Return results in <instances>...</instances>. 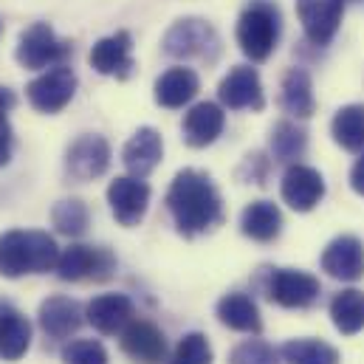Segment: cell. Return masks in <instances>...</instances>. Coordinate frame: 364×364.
Wrapping results in <instances>:
<instances>
[{
    "label": "cell",
    "mask_w": 364,
    "mask_h": 364,
    "mask_svg": "<svg viewBox=\"0 0 364 364\" xmlns=\"http://www.w3.org/2000/svg\"><path fill=\"white\" fill-rule=\"evenodd\" d=\"M167 209L183 237L212 232L223 220V200L215 181L192 167L181 170L173 178L167 189Z\"/></svg>",
    "instance_id": "1"
},
{
    "label": "cell",
    "mask_w": 364,
    "mask_h": 364,
    "mask_svg": "<svg viewBox=\"0 0 364 364\" xmlns=\"http://www.w3.org/2000/svg\"><path fill=\"white\" fill-rule=\"evenodd\" d=\"M60 249L48 232H6L0 235V274L17 279L23 274H46L57 269Z\"/></svg>",
    "instance_id": "2"
},
{
    "label": "cell",
    "mask_w": 364,
    "mask_h": 364,
    "mask_svg": "<svg viewBox=\"0 0 364 364\" xmlns=\"http://www.w3.org/2000/svg\"><path fill=\"white\" fill-rule=\"evenodd\" d=\"M282 31V14L274 0H252L237 17V46L252 63H266Z\"/></svg>",
    "instance_id": "3"
},
{
    "label": "cell",
    "mask_w": 364,
    "mask_h": 364,
    "mask_svg": "<svg viewBox=\"0 0 364 364\" xmlns=\"http://www.w3.org/2000/svg\"><path fill=\"white\" fill-rule=\"evenodd\" d=\"M161 46H164V54L176 57V60H192V57L215 60L218 48H220V40H218V31L206 20L183 17V20L170 26Z\"/></svg>",
    "instance_id": "4"
},
{
    "label": "cell",
    "mask_w": 364,
    "mask_h": 364,
    "mask_svg": "<svg viewBox=\"0 0 364 364\" xmlns=\"http://www.w3.org/2000/svg\"><path fill=\"white\" fill-rule=\"evenodd\" d=\"M71 51H74V46L60 40L48 23H34L31 28H26L20 34L17 63L23 68H28V71H43V68L63 65Z\"/></svg>",
    "instance_id": "5"
},
{
    "label": "cell",
    "mask_w": 364,
    "mask_h": 364,
    "mask_svg": "<svg viewBox=\"0 0 364 364\" xmlns=\"http://www.w3.org/2000/svg\"><path fill=\"white\" fill-rule=\"evenodd\" d=\"M263 272H266L263 282L266 296L282 308H311L322 294L319 279L308 272L299 269H263Z\"/></svg>",
    "instance_id": "6"
},
{
    "label": "cell",
    "mask_w": 364,
    "mask_h": 364,
    "mask_svg": "<svg viewBox=\"0 0 364 364\" xmlns=\"http://www.w3.org/2000/svg\"><path fill=\"white\" fill-rule=\"evenodd\" d=\"M57 277L65 282H80V279H110L116 272V260L110 257V252L105 249H93V246H82L74 243L65 252H60L57 260Z\"/></svg>",
    "instance_id": "7"
},
{
    "label": "cell",
    "mask_w": 364,
    "mask_h": 364,
    "mask_svg": "<svg viewBox=\"0 0 364 364\" xmlns=\"http://www.w3.org/2000/svg\"><path fill=\"white\" fill-rule=\"evenodd\" d=\"M77 93V74L68 65H54L26 85V96L40 113H60Z\"/></svg>",
    "instance_id": "8"
},
{
    "label": "cell",
    "mask_w": 364,
    "mask_h": 364,
    "mask_svg": "<svg viewBox=\"0 0 364 364\" xmlns=\"http://www.w3.org/2000/svg\"><path fill=\"white\" fill-rule=\"evenodd\" d=\"M107 167H110V144L96 133L80 136L65 153V173L74 181H93L105 176Z\"/></svg>",
    "instance_id": "9"
},
{
    "label": "cell",
    "mask_w": 364,
    "mask_h": 364,
    "mask_svg": "<svg viewBox=\"0 0 364 364\" xmlns=\"http://www.w3.org/2000/svg\"><path fill=\"white\" fill-rule=\"evenodd\" d=\"M218 99L229 110H263L266 96L260 74L252 65H235L218 85Z\"/></svg>",
    "instance_id": "10"
},
{
    "label": "cell",
    "mask_w": 364,
    "mask_h": 364,
    "mask_svg": "<svg viewBox=\"0 0 364 364\" xmlns=\"http://www.w3.org/2000/svg\"><path fill=\"white\" fill-rule=\"evenodd\" d=\"M296 14L305 37L314 46H331L342 26L345 0H296Z\"/></svg>",
    "instance_id": "11"
},
{
    "label": "cell",
    "mask_w": 364,
    "mask_h": 364,
    "mask_svg": "<svg viewBox=\"0 0 364 364\" xmlns=\"http://www.w3.org/2000/svg\"><path fill=\"white\" fill-rule=\"evenodd\" d=\"M107 203L122 226H139L150 206V186L144 183V178L122 176L107 186Z\"/></svg>",
    "instance_id": "12"
},
{
    "label": "cell",
    "mask_w": 364,
    "mask_h": 364,
    "mask_svg": "<svg viewBox=\"0 0 364 364\" xmlns=\"http://www.w3.org/2000/svg\"><path fill=\"white\" fill-rule=\"evenodd\" d=\"M91 68L102 77H116L127 80L133 74V37L130 31H116L110 37L96 40L88 54Z\"/></svg>",
    "instance_id": "13"
},
{
    "label": "cell",
    "mask_w": 364,
    "mask_h": 364,
    "mask_svg": "<svg viewBox=\"0 0 364 364\" xmlns=\"http://www.w3.org/2000/svg\"><path fill=\"white\" fill-rule=\"evenodd\" d=\"M279 192H282V200L294 212H311L325 198V178L319 170L308 164H291L282 176Z\"/></svg>",
    "instance_id": "14"
},
{
    "label": "cell",
    "mask_w": 364,
    "mask_h": 364,
    "mask_svg": "<svg viewBox=\"0 0 364 364\" xmlns=\"http://www.w3.org/2000/svg\"><path fill=\"white\" fill-rule=\"evenodd\" d=\"M322 272L333 279L356 282L364 277V243L356 235H339L333 237L322 252Z\"/></svg>",
    "instance_id": "15"
},
{
    "label": "cell",
    "mask_w": 364,
    "mask_h": 364,
    "mask_svg": "<svg viewBox=\"0 0 364 364\" xmlns=\"http://www.w3.org/2000/svg\"><path fill=\"white\" fill-rule=\"evenodd\" d=\"M122 350L139 364H161L167 359V339L164 333L144 319H133L122 333Z\"/></svg>",
    "instance_id": "16"
},
{
    "label": "cell",
    "mask_w": 364,
    "mask_h": 364,
    "mask_svg": "<svg viewBox=\"0 0 364 364\" xmlns=\"http://www.w3.org/2000/svg\"><path fill=\"white\" fill-rule=\"evenodd\" d=\"M161 159H164V141L153 127L136 130L122 150V161L133 178H147L161 164Z\"/></svg>",
    "instance_id": "17"
},
{
    "label": "cell",
    "mask_w": 364,
    "mask_h": 364,
    "mask_svg": "<svg viewBox=\"0 0 364 364\" xmlns=\"http://www.w3.org/2000/svg\"><path fill=\"white\" fill-rule=\"evenodd\" d=\"M37 319H40V328L46 331V336H51V339H68L71 333H77L82 328V322H88L82 305L71 296H48L40 305Z\"/></svg>",
    "instance_id": "18"
},
{
    "label": "cell",
    "mask_w": 364,
    "mask_h": 364,
    "mask_svg": "<svg viewBox=\"0 0 364 364\" xmlns=\"http://www.w3.org/2000/svg\"><path fill=\"white\" fill-rule=\"evenodd\" d=\"M85 319L105 336H116L122 333L130 322H133V302L124 294H102L88 302L85 308Z\"/></svg>",
    "instance_id": "19"
},
{
    "label": "cell",
    "mask_w": 364,
    "mask_h": 364,
    "mask_svg": "<svg viewBox=\"0 0 364 364\" xmlns=\"http://www.w3.org/2000/svg\"><path fill=\"white\" fill-rule=\"evenodd\" d=\"M226 124V113L215 102H198L183 116V141L189 147H209Z\"/></svg>",
    "instance_id": "20"
},
{
    "label": "cell",
    "mask_w": 364,
    "mask_h": 364,
    "mask_svg": "<svg viewBox=\"0 0 364 364\" xmlns=\"http://www.w3.org/2000/svg\"><path fill=\"white\" fill-rule=\"evenodd\" d=\"M31 345V322L9 302H0V359L17 362Z\"/></svg>",
    "instance_id": "21"
},
{
    "label": "cell",
    "mask_w": 364,
    "mask_h": 364,
    "mask_svg": "<svg viewBox=\"0 0 364 364\" xmlns=\"http://www.w3.org/2000/svg\"><path fill=\"white\" fill-rule=\"evenodd\" d=\"M279 105L288 116L296 119H308L316 110V99H314V82L311 74L305 68H288L279 85Z\"/></svg>",
    "instance_id": "22"
},
{
    "label": "cell",
    "mask_w": 364,
    "mask_h": 364,
    "mask_svg": "<svg viewBox=\"0 0 364 364\" xmlns=\"http://www.w3.org/2000/svg\"><path fill=\"white\" fill-rule=\"evenodd\" d=\"M200 91V80L192 68H170L156 80V102L167 110H178L195 99Z\"/></svg>",
    "instance_id": "23"
},
{
    "label": "cell",
    "mask_w": 364,
    "mask_h": 364,
    "mask_svg": "<svg viewBox=\"0 0 364 364\" xmlns=\"http://www.w3.org/2000/svg\"><path fill=\"white\" fill-rule=\"evenodd\" d=\"M218 319L226 328L240 331V333H260L263 331V319H260L255 299L249 294H240V291H232L218 302Z\"/></svg>",
    "instance_id": "24"
},
{
    "label": "cell",
    "mask_w": 364,
    "mask_h": 364,
    "mask_svg": "<svg viewBox=\"0 0 364 364\" xmlns=\"http://www.w3.org/2000/svg\"><path fill=\"white\" fill-rule=\"evenodd\" d=\"M240 232L257 243H272L282 232V215L272 200H255L240 215Z\"/></svg>",
    "instance_id": "25"
},
{
    "label": "cell",
    "mask_w": 364,
    "mask_h": 364,
    "mask_svg": "<svg viewBox=\"0 0 364 364\" xmlns=\"http://www.w3.org/2000/svg\"><path fill=\"white\" fill-rule=\"evenodd\" d=\"M331 319L342 336H356L359 331H364V291L359 288L339 291L331 299Z\"/></svg>",
    "instance_id": "26"
},
{
    "label": "cell",
    "mask_w": 364,
    "mask_h": 364,
    "mask_svg": "<svg viewBox=\"0 0 364 364\" xmlns=\"http://www.w3.org/2000/svg\"><path fill=\"white\" fill-rule=\"evenodd\" d=\"M331 133L342 150L350 153L364 150V105H345L342 110H336L331 122Z\"/></svg>",
    "instance_id": "27"
},
{
    "label": "cell",
    "mask_w": 364,
    "mask_h": 364,
    "mask_svg": "<svg viewBox=\"0 0 364 364\" xmlns=\"http://www.w3.org/2000/svg\"><path fill=\"white\" fill-rule=\"evenodd\" d=\"M308 147V133L296 122H277L272 130V156L279 164H299Z\"/></svg>",
    "instance_id": "28"
},
{
    "label": "cell",
    "mask_w": 364,
    "mask_h": 364,
    "mask_svg": "<svg viewBox=\"0 0 364 364\" xmlns=\"http://www.w3.org/2000/svg\"><path fill=\"white\" fill-rule=\"evenodd\" d=\"M279 359L285 364H339V350L322 339H291L282 345Z\"/></svg>",
    "instance_id": "29"
},
{
    "label": "cell",
    "mask_w": 364,
    "mask_h": 364,
    "mask_svg": "<svg viewBox=\"0 0 364 364\" xmlns=\"http://www.w3.org/2000/svg\"><path fill=\"white\" fill-rule=\"evenodd\" d=\"M51 220H54L57 232H63V235H68V237H80V235H85L91 215H88V206H85L82 200L68 198V200H60V203L51 209Z\"/></svg>",
    "instance_id": "30"
},
{
    "label": "cell",
    "mask_w": 364,
    "mask_h": 364,
    "mask_svg": "<svg viewBox=\"0 0 364 364\" xmlns=\"http://www.w3.org/2000/svg\"><path fill=\"white\" fill-rule=\"evenodd\" d=\"M167 364H212V345L203 333H186Z\"/></svg>",
    "instance_id": "31"
},
{
    "label": "cell",
    "mask_w": 364,
    "mask_h": 364,
    "mask_svg": "<svg viewBox=\"0 0 364 364\" xmlns=\"http://www.w3.org/2000/svg\"><path fill=\"white\" fill-rule=\"evenodd\" d=\"M229 364H279V353L263 339H246L229 353Z\"/></svg>",
    "instance_id": "32"
},
{
    "label": "cell",
    "mask_w": 364,
    "mask_h": 364,
    "mask_svg": "<svg viewBox=\"0 0 364 364\" xmlns=\"http://www.w3.org/2000/svg\"><path fill=\"white\" fill-rule=\"evenodd\" d=\"M65 364H107V350L96 339H77L63 348Z\"/></svg>",
    "instance_id": "33"
},
{
    "label": "cell",
    "mask_w": 364,
    "mask_h": 364,
    "mask_svg": "<svg viewBox=\"0 0 364 364\" xmlns=\"http://www.w3.org/2000/svg\"><path fill=\"white\" fill-rule=\"evenodd\" d=\"M11 141H14L11 124L6 119H0V167H6L9 159H11Z\"/></svg>",
    "instance_id": "34"
},
{
    "label": "cell",
    "mask_w": 364,
    "mask_h": 364,
    "mask_svg": "<svg viewBox=\"0 0 364 364\" xmlns=\"http://www.w3.org/2000/svg\"><path fill=\"white\" fill-rule=\"evenodd\" d=\"M350 186H353L356 195L364 198V153L359 156V161L353 164V170H350Z\"/></svg>",
    "instance_id": "35"
},
{
    "label": "cell",
    "mask_w": 364,
    "mask_h": 364,
    "mask_svg": "<svg viewBox=\"0 0 364 364\" xmlns=\"http://www.w3.org/2000/svg\"><path fill=\"white\" fill-rule=\"evenodd\" d=\"M14 105H17V96L9 91V88L0 85V119H6V113H9Z\"/></svg>",
    "instance_id": "36"
},
{
    "label": "cell",
    "mask_w": 364,
    "mask_h": 364,
    "mask_svg": "<svg viewBox=\"0 0 364 364\" xmlns=\"http://www.w3.org/2000/svg\"><path fill=\"white\" fill-rule=\"evenodd\" d=\"M0 31H3V23H0Z\"/></svg>",
    "instance_id": "37"
}]
</instances>
